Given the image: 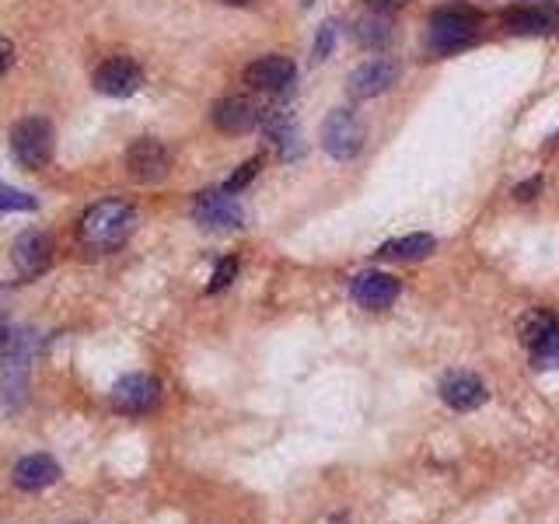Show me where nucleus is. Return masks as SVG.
I'll list each match as a JSON object with an SVG mask.
<instances>
[{
	"instance_id": "obj_7",
	"label": "nucleus",
	"mask_w": 559,
	"mask_h": 524,
	"mask_svg": "<svg viewBox=\"0 0 559 524\" xmlns=\"http://www.w3.org/2000/svg\"><path fill=\"white\" fill-rule=\"evenodd\" d=\"M392 84H399V63L388 60V56H374V60L360 63V67L353 70L350 81H346V91H350V98H357V102H367V98L385 95Z\"/></svg>"
},
{
	"instance_id": "obj_20",
	"label": "nucleus",
	"mask_w": 559,
	"mask_h": 524,
	"mask_svg": "<svg viewBox=\"0 0 559 524\" xmlns=\"http://www.w3.org/2000/svg\"><path fill=\"white\" fill-rule=\"evenodd\" d=\"M532 364L539 367V371H556L559 367V325L532 350Z\"/></svg>"
},
{
	"instance_id": "obj_17",
	"label": "nucleus",
	"mask_w": 559,
	"mask_h": 524,
	"mask_svg": "<svg viewBox=\"0 0 559 524\" xmlns=\"http://www.w3.org/2000/svg\"><path fill=\"white\" fill-rule=\"evenodd\" d=\"M434 249H437V238L434 235H423V231H416V235H406V238H395V242H385L378 249V256L381 259L413 262V259H427Z\"/></svg>"
},
{
	"instance_id": "obj_11",
	"label": "nucleus",
	"mask_w": 559,
	"mask_h": 524,
	"mask_svg": "<svg viewBox=\"0 0 559 524\" xmlns=\"http://www.w3.org/2000/svg\"><path fill=\"white\" fill-rule=\"evenodd\" d=\"M294 74H297V67L290 56L270 53V56H259L256 63L245 67V84H252L256 91H287L290 84H294Z\"/></svg>"
},
{
	"instance_id": "obj_27",
	"label": "nucleus",
	"mask_w": 559,
	"mask_h": 524,
	"mask_svg": "<svg viewBox=\"0 0 559 524\" xmlns=\"http://www.w3.org/2000/svg\"><path fill=\"white\" fill-rule=\"evenodd\" d=\"M367 4H374L378 11H392V7H402V4H409V0H367Z\"/></svg>"
},
{
	"instance_id": "obj_19",
	"label": "nucleus",
	"mask_w": 559,
	"mask_h": 524,
	"mask_svg": "<svg viewBox=\"0 0 559 524\" xmlns=\"http://www.w3.org/2000/svg\"><path fill=\"white\" fill-rule=\"evenodd\" d=\"M507 28L511 32H521V35H535V32H549V25H553V18L542 11H535V7H514V11L504 14Z\"/></svg>"
},
{
	"instance_id": "obj_5",
	"label": "nucleus",
	"mask_w": 559,
	"mask_h": 524,
	"mask_svg": "<svg viewBox=\"0 0 559 524\" xmlns=\"http://www.w3.org/2000/svg\"><path fill=\"white\" fill-rule=\"evenodd\" d=\"M322 147L329 158L350 161L364 147V126L353 116V109H332L322 123Z\"/></svg>"
},
{
	"instance_id": "obj_4",
	"label": "nucleus",
	"mask_w": 559,
	"mask_h": 524,
	"mask_svg": "<svg viewBox=\"0 0 559 524\" xmlns=\"http://www.w3.org/2000/svg\"><path fill=\"white\" fill-rule=\"evenodd\" d=\"M430 49L434 53H458L476 42V18L465 7H441L430 18Z\"/></svg>"
},
{
	"instance_id": "obj_28",
	"label": "nucleus",
	"mask_w": 559,
	"mask_h": 524,
	"mask_svg": "<svg viewBox=\"0 0 559 524\" xmlns=\"http://www.w3.org/2000/svg\"><path fill=\"white\" fill-rule=\"evenodd\" d=\"M221 4H231V7H245V4H252V0H221Z\"/></svg>"
},
{
	"instance_id": "obj_1",
	"label": "nucleus",
	"mask_w": 559,
	"mask_h": 524,
	"mask_svg": "<svg viewBox=\"0 0 559 524\" xmlns=\"http://www.w3.org/2000/svg\"><path fill=\"white\" fill-rule=\"evenodd\" d=\"M133 228H137V210L123 200H102L77 221V242L95 256H109L119 252L130 242Z\"/></svg>"
},
{
	"instance_id": "obj_29",
	"label": "nucleus",
	"mask_w": 559,
	"mask_h": 524,
	"mask_svg": "<svg viewBox=\"0 0 559 524\" xmlns=\"http://www.w3.org/2000/svg\"><path fill=\"white\" fill-rule=\"evenodd\" d=\"M0 214H4V210H0Z\"/></svg>"
},
{
	"instance_id": "obj_9",
	"label": "nucleus",
	"mask_w": 559,
	"mask_h": 524,
	"mask_svg": "<svg viewBox=\"0 0 559 524\" xmlns=\"http://www.w3.org/2000/svg\"><path fill=\"white\" fill-rule=\"evenodd\" d=\"M11 259H14L18 276L35 280V276L46 273L49 262H53V242H49V235H42V231H21L11 245Z\"/></svg>"
},
{
	"instance_id": "obj_14",
	"label": "nucleus",
	"mask_w": 559,
	"mask_h": 524,
	"mask_svg": "<svg viewBox=\"0 0 559 524\" xmlns=\"http://www.w3.org/2000/svg\"><path fill=\"white\" fill-rule=\"evenodd\" d=\"M399 297V280L388 273H360L357 280H353V301L360 304V308H371V311H385L388 304Z\"/></svg>"
},
{
	"instance_id": "obj_6",
	"label": "nucleus",
	"mask_w": 559,
	"mask_h": 524,
	"mask_svg": "<svg viewBox=\"0 0 559 524\" xmlns=\"http://www.w3.org/2000/svg\"><path fill=\"white\" fill-rule=\"evenodd\" d=\"M112 409L126 416H140V413H151L154 406L161 402V381L154 374H126L112 385L109 395Z\"/></svg>"
},
{
	"instance_id": "obj_21",
	"label": "nucleus",
	"mask_w": 559,
	"mask_h": 524,
	"mask_svg": "<svg viewBox=\"0 0 559 524\" xmlns=\"http://www.w3.org/2000/svg\"><path fill=\"white\" fill-rule=\"evenodd\" d=\"M235 276H238V259H221L217 262V269H214V276H210V294H221L224 287H231L235 283Z\"/></svg>"
},
{
	"instance_id": "obj_18",
	"label": "nucleus",
	"mask_w": 559,
	"mask_h": 524,
	"mask_svg": "<svg viewBox=\"0 0 559 524\" xmlns=\"http://www.w3.org/2000/svg\"><path fill=\"white\" fill-rule=\"evenodd\" d=\"M559 325V318L553 315L549 308H532V311H525L521 315V322H518V336H521V343L528 346V350H535V346L542 343V339L549 336Z\"/></svg>"
},
{
	"instance_id": "obj_16",
	"label": "nucleus",
	"mask_w": 559,
	"mask_h": 524,
	"mask_svg": "<svg viewBox=\"0 0 559 524\" xmlns=\"http://www.w3.org/2000/svg\"><path fill=\"white\" fill-rule=\"evenodd\" d=\"M392 35H395V28H392V14L388 11L360 14L357 25H353V39L364 49H385L388 42H392Z\"/></svg>"
},
{
	"instance_id": "obj_15",
	"label": "nucleus",
	"mask_w": 559,
	"mask_h": 524,
	"mask_svg": "<svg viewBox=\"0 0 559 524\" xmlns=\"http://www.w3.org/2000/svg\"><path fill=\"white\" fill-rule=\"evenodd\" d=\"M11 479H14L18 490L39 493V490H46V486H53L56 479H60V462H56L53 455H28L14 465Z\"/></svg>"
},
{
	"instance_id": "obj_10",
	"label": "nucleus",
	"mask_w": 559,
	"mask_h": 524,
	"mask_svg": "<svg viewBox=\"0 0 559 524\" xmlns=\"http://www.w3.org/2000/svg\"><path fill=\"white\" fill-rule=\"evenodd\" d=\"M140 84H144V70H140L130 56H112V60H105L102 67L95 70V88L102 91V95L126 98V95H133V91H140Z\"/></svg>"
},
{
	"instance_id": "obj_23",
	"label": "nucleus",
	"mask_w": 559,
	"mask_h": 524,
	"mask_svg": "<svg viewBox=\"0 0 559 524\" xmlns=\"http://www.w3.org/2000/svg\"><path fill=\"white\" fill-rule=\"evenodd\" d=\"M259 168H263V161H259V158L245 161V165H242V168H238V172H235V175H231V179H228V182H224V189H228V193H242V189H245V186H249V182H252V179H256V175H259Z\"/></svg>"
},
{
	"instance_id": "obj_26",
	"label": "nucleus",
	"mask_w": 559,
	"mask_h": 524,
	"mask_svg": "<svg viewBox=\"0 0 559 524\" xmlns=\"http://www.w3.org/2000/svg\"><path fill=\"white\" fill-rule=\"evenodd\" d=\"M539 189H542L539 179H528V182H521V186L514 189V196H518V200H532V196L539 193Z\"/></svg>"
},
{
	"instance_id": "obj_25",
	"label": "nucleus",
	"mask_w": 559,
	"mask_h": 524,
	"mask_svg": "<svg viewBox=\"0 0 559 524\" xmlns=\"http://www.w3.org/2000/svg\"><path fill=\"white\" fill-rule=\"evenodd\" d=\"M11 63H14V46L7 39H0V77L11 70Z\"/></svg>"
},
{
	"instance_id": "obj_8",
	"label": "nucleus",
	"mask_w": 559,
	"mask_h": 524,
	"mask_svg": "<svg viewBox=\"0 0 559 524\" xmlns=\"http://www.w3.org/2000/svg\"><path fill=\"white\" fill-rule=\"evenodd\" d=\"M126 168H130V175L137 182H161L172 172V154H168V147L161 140L140 137L126 151Z\"/></svg>"
},
{
	"instance_id": "obj_24",
	"label": "nucleus",
	"mask_w": 559,
	"mask_h": 524,
	"mask_svg": "<svg viewBox=\"0 0 559 524\" xmlns=\"http://www.w3.org/2000/svg\"><path fill=\"white\" fill-rule=\"evenodd\" d=\"M35 207H39V203H35L28 193H18V189L0 182V210H35Z\"/></svg>"
},
{
	"instance_id": "obj_3",
	"label": "nucleus",
	"mask_w": 559,
	"mask_h": 524,
	"mask_svg": "<svg viewBox=\"0 0 559 524\" xmlns=\"http://www.w3.org/2000/svg\"><path fill=\"white\" fill-rule=\"evenodd\" d=\"M193 217L200 228L217 231V235L245 228V207L235 200V193H228V189H207V193L196 196Z\"/></svg>"
},
{
	"instance_id": "obj_2",
	"label": "nucleus",
	"mask_w": 559,
	"mask_h": 524,
	"mask_svg": "<svg viewBox=\"0 0 559 524\" xmlns=\"http://www.w3.org/2000/svg\"><path fill=\"white\" fill-rule=\"evenodd\" d=\"M53 140H56V133L49 119H42V116L21 119L11 130L14 161H18L21 168H28V172H39V168H46L49 158H53Z\"/></svg>"
},
{
	"instance_id": "obj_13",
	"label": "nucleus",
	"mask_w": 559,
	"mask_h": 524,
	"mask_svg": "<svg viewBox=\"0 0 559 524\" xmlns=\"http://www.w3.org/2000/svg\"><path fill=\"white\" fill-rule=\"evenodd\" d=\"M441 399L444 406L458 409V413H472V409H479L486 402V385L476 378V374H448V378L441 381Z\"/></svg>"
},
{
	"instance_id": "obj_22",
	"label": "nucleus",
	"mask_w": 559,
	"mask_h": 524,
	"mask_svg": "<svg viewBox=\"0 0 559 524\" xmlns=\"http://www.w3.org/2000/svg\"><path fill=\"white\" fill-rule=\"evenodd\" d=\"M336 21H322L315 32V60H329L332 46H336Z\"/></svg>"
},
{
	"instance_id": "obj_30",
	"label": "nucleus",
	"mask_w": 559,
	"mask_h": 524,
	"mask_svg": "<svg viewBox=\"0 0 559 524\" xmlns=\"http://www.w3.org/2000/svg\"><path fill=\"white\" fill-rule=\"evenodd\" d=\"M556 21H559V18H556Z\"/></svg>"
},
{
	"instance_id": "obj_12",
	"label": "nucleus",
	"mask_w": 559,
	"mask_h": 524,
	"mask_svg": "<svg viewBox=\"0 0 559 524\" xmlns=\"http://www.w3.org/2000/svg\"><path fill=\"white\" fill-rule=\"evenodd\" d=\"M259 119H263V109L245 95H228L214 105V126L221 133H249L259 126Z\"/></svg>"
}]
</instances>
